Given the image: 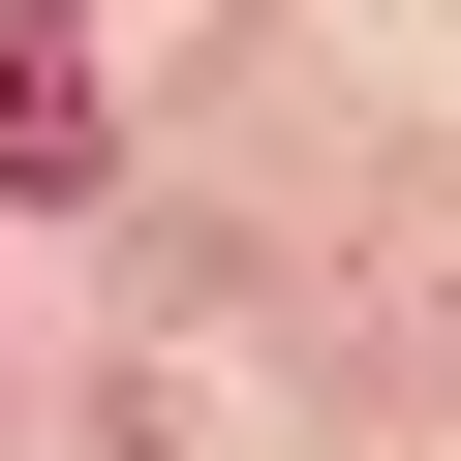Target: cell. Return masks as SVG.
<instances>
[{
    "instance_id": "6da1fadb",
    "label": "cell",
    "mask_w": 461,
    "mask_h": 461,
    "mask_svg": "<svg viewBox=\"0 0 461 461\" xmlns=\"http://www.w3.org/2000/svg\"><path fill=\"white\" fill-rule=\"evenodd\" d=\"M0 185H93V32L62 0H0Z\"/></svg>"
}]
</instances>
